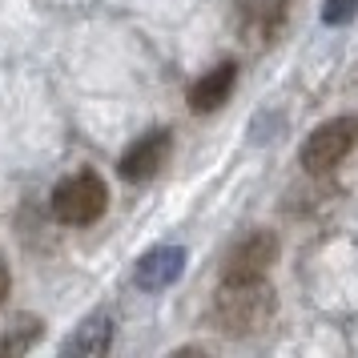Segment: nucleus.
I'll list each match as a JSON object with an SVG mask.
<instances>
[{
	"label": "nucleus",
	"mask_w": 358,
	"mask_h": 358,
	"mask_svg": "<svg viewBox=\"0 0 358 358\" xmlns=\"http://www.w3.org/2000/svg\"><path fill=\"white\" fill-rule=\"evenodd\" d=\"M278 310V294L266 286V278L258 282H222V290L213 298V322L222 334L245 338L266 330V322Z\"/></svg>",
	"instance_id": "f257e3e1"
},
{
	"label": "nucleus",
	"mask_w": 358,
	"mask_h": 358,
	"mask_svg": "<svg viewBox=\"0 0 358 358\" xmlns=\"http://www.w3.org/2000/svg\"><path fill=\"white\" fill-rule=\"evenodd\" d=\"M109 210V189L97 173H73L52 189V217L61 226H93Z\"/></svg>",
	"instance_id": "f03ea898"
},
{
	"label": "nucleus",
	"mask_w": 358,
	"mask_h": 358,
	"mask_svg": "<svg viewBox=\"0 0 358 358\" xmlns=\"http://www.w3.org/2000/svg\"><path fill=\"white\" fill-rule=\"evenodd\" d=\"M358 145V117H330L306 137L302 145V169L306 173H330L334 165H342Z\"/></svg>",
	"instance_id": "7ed1b4c3"
},
{
	"label": "nucleus",
	"mask_w": 358,
	"mask_h": 358,
	"mask_svg": "<svg viewBox=\"0 0 358 358\" xmlns=\"http://www.w3.org/2000/svg\"><path fill=\"white\" fill-rule=\"evenodd\" d=\"M278 262V238L274 234H250L242 245H234V254L222 266V282H258L270 274Z\"/></svg>",
	"instance_id": "20e7f679"
},
{
	"label": "nucleus",
	"mask_w": 358,
	"mask_h": 358,
	"mask_svg": "<svg viewBox=\"0 0 358 358\" xmlns=\"http://www.w3.org/2000/svg\"><path fill=\"white\" fill-rule=\"evenodd\" d=\"M169 149H173L169 129H149L145 137H137V141L125 149V157H121L117 169H121V178H125V181H149L165 165Z\"/></svg>",
	"instance_id": "39448f33"
},
{
	"label": "nucleus",
	"mask_w": 358,
	"mask_h": 358,
	"mask_svg": "<svg viewBox=\"0 0 358 358\" xmlns=\"http://www.w3.org/2000/svg\"><path fill=\"white\" fill-rule=\"evenodd\" d=\"M185 270V250L181 245H162V250H149L145 258L137 262V274L133 282L141 290H165L169 282H178Z\"/></svg>",
	"instance_id": "423d86ee"
},
{
	"label": "nucleus",
	"mask_w": 358,
	"mask_h": 358,
	"mask_svg": "<svg viewBox=\"0 0 358 358\" xmlns=\"http://www.w3.org/2000/svg\"><path fill=\"white\" fill-rule=\"evenodd\" d=\"M234 85H238V65L234 61H222V65H213L201 81H194L189 89V109L194 113H213V109H222L234 93Z\"/></svg>",
	"instance_id": "0eeeda50"
},
{
	"label": "nucleus",
	"mask_w": 358,
	"mask_h": 358,
	"mask_svg": "<svg viewBox=\"0 0 358 358\" xmlns=\"http://www.w3.org/2000/svg\"><path fill=\"white\" fill-rule=\"evenodd\" d=\"M113 346V318L109 314H89L81 326H77V334H69L65 338V355H105Z\"/></svg>",
	"instance_id": "6e6552de"
},
{
	"label": "nucleus",
	"mask_w": 358,
	"mask_h": 358,
	"mask_svg": "<svg viewBox=\"0 0 358 358\" xmlns=\"http://www.w3.org/2000/svg\"><path fill=\"white\" fill-rule=\"evenodd\" d=\"M41 338V318H33V314H20L17 322L8 326V334L0 338V355H24L33 342Z\"/></svg>",
	"instance_id": "1a4fd4ad"
},
{
	"label": "nucleus",
	"mask_w": 358,
	"mask_h": 358,
	"mask_svg": "<svg viewBox=\"0 0 358 358\" xmlns=\"http://www.w3.org/2000/svg\"><path fill=\"white\" fill-rule=\"evenodd\" d=\"M358 17V0H326V8H322V20L326 24H350V20Z\"/></svg>",
	"instance_id": "9d476101"
},
{
	"label": "nucleus",
	"mask_w": 358,
	"mask_h": 358,
	"mask_svg": "<svg viewBox=\"0 0 358 358\" xmlns=\"http://www.w3.org/2000/svg\"><path fill=\"white\" fill-rule=\"evenodd\" d=\"M8 290H13V274H8V262L0 258V306L8 302Z\"/></svg>",
	"instance_id": "9b49d317"
}]
</instances>
